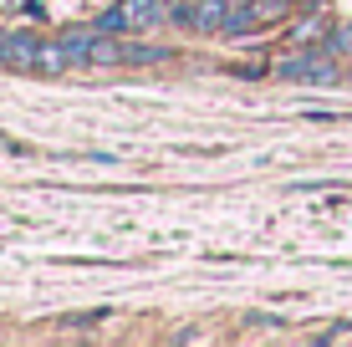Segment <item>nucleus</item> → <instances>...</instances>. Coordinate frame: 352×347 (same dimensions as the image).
I'll return each mask as SVG.
<instances>
[{
    "instance_id": "nucleus-4",
    "label": "nucleus",
    "mask_w": 352,
    "mask_h": 347,
    "mask_svg": "<svg viewBox=\"0 0 352 347\" xmlns=\"http://www.w3.org/2000/svg\"><path fill=\"white\" fill-rule=\"evenodd\" d=\"M77 67V56H72V46L62 36H41V52H36V77H67V71Z\"/></svg>"
},
{
    "instance_id": "nucleus-1",
    "label": "nucleus",
    "mask_w": 352,
    "mask_h": 347,
    "mask_svg": "<svg viewBox=\"0 0 352 347\" xmlns=\"http://www.w3.org/2000/svg\"><path fill=\"white\" fill-rule=\"evenodd\" d=\"M281 82H307V87H332V82H342L347 62L337 52H327V41L317 46H296V52H286L281 62L271 67Z\"/></svg>"
},
{
    "instance_id": "nucleus-7",
    "label": "nucleus",
    "mask_w": 352,
    "mask_h": 347,
    "mask_svg": "<svg viewBox=\"0 0 352 347\" xmlns=\"http://www.w3.org/2000/svg\"><path fill=\"white\" fill-rule=\"evenodd\" d=\"M327 52H337L342 62H352V21H332V31H327Z\"/></svg>"
},
{
    "instance_id": "nucleus-2",
    "label": "nucleus",
    "mask_w": 352,
    "mask_h": 347,
    "mask_svg": "<svg viewBox=\"0 0 352 347\" xmlns=\"http://www.w3.org/2000/svg\"><path fill=\"white\" fill-rule=\"evenodd\" d=\"M97 26L102 31H118V36H138V31H153L164 26V0H123V5H113L107 16H97Z\"/></svg>"
},
{
    "instance_id": "nucleus-8",
    "label": "nucleus",
    "mask_w": 352,
    "mask_h": 347,
    "mask_svg": "<svg viewBox=\"0 0 352 347\" xmlns=\"http://www.w3.org/2000/svg\"><path fill=\"white\" fill-rule=\"evenodd\" d=\"M296 5H317V0H296Z\"/></svg>"
},
{
    "instance_id": "nucleus-3",
    "label": "nucleus",
    "mask_w": 352,
    "mask_h": 347,
    "mask_svg": "<svg viewBox=\"0 0 352 347\" xmlns=\"http://www.w3.org/2000/svg\"><path fill=\"white\" fill-rule=\"evenodd\" d=\"M36 52H41V36L36 31H0V71H10V77H26L36 71Z\"/></svg>"
},
{
    "instance_id": "nucleus-5",
    "label": "nucleus",
    "mask_w": 352,
    "mask_h": 347,
    "mask_svg": "<svg viewBox=\"0 0 352 347\" xmlns=\"http://www.w3.org/2000/svg\"><path fill=\"white\" fill-rule=\"evenodd\" d=\"M230 10H235V0H194L189 31H194V36H225Z\"/></svg>"
},
{
    "instance_id": "nucleus-6",
    "label": "nucleus",
    "mask_w": 352,
    "mask_h": 347,
    "mask_svg": "<svg viewBox=\"0 0 352 347\" xmlns=\"http://www.w3.org/2000/svg\"><path fill=\"white\" fill-rule=\"evenodd\" d=\"M97 36H102V26H67V31H62V41L72 46L77 67H92V46H97Z\"/></svg>"
}]
</instances>
